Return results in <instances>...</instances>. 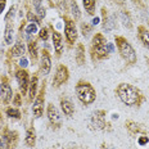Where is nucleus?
I'll list each match as a JSON object with an SVG mask.
<instances>
[{
  "mask_svg": "<svg viewBox=\"0 0 149 149\" xmlns=\"http://www.w3.org/2000/svg\"><path fill=\"white\" fill-rule=\"evenodd\" d=\"M117 94L127 105H135L139 102V91L130 84H121L117 89Z\"/></svg>",
  "mask_w": 149,
  "mask_h": 149,
  "instance_id": "1",
  "label": "nucleus"
},
{
  "mask_svg": "<svg viewBox=\"0 0 149 149\" xmlns=\"http://www.w3.org/2000/svg\"><path fill=\"white\" fill-rule=\"evenodd\" d=\"M76 93L79 99L84 104H91L95 100V97H97L94 88L88 82H80L76 86Z\"/></svg>",
  "mask_w": 149,
  "mask_h": 149,
  "instance_id": "2",
  "label": "nucleus"
},
{
  "mask_svg": "<svg viewBox=\"0 0 149 149\" xmlns=\"http://www.w3.org/2000/svg\"><path fill=\"white\" fill-rule=\"evenodd\" d=\"M116 42H117V46H118V50L121 53V55H122V58H125L129 63H135L136 54H135L134 49H132V46L125 39H122V37H117Z\"/></svg>",
  "mask_w": 149,
  "mask_h": 149,
  "instance_id": "3",
  "label": "nucleus"
},
{
  "mask_svg": "<svg viewBox=\"0 0 149 149\" xmlns=\"http://www.w3.org/2000/svg\"><path fill=\"white\" fill-rule=\"evenodd\" d=\"M93 44H94V49H95V52H97V54L99 55V57H104V55L107 54L105 40H104L103 35H100V33L95 35L94 40H93Z\"/></svg>",
  "mask_w": 149,
  "mask_h": 149,
  "instance_id": "4",
  "label": "nucleus"
},
{
  "mask_svg": "<svg viewBox=\"0 0 149 149\" xmlns=\"http://www.w3.org/2000/svg\"><path fill=\"white\" fill-rule=\"evenodd\" d=\"M68 79V70L64 66H59L57 70V73H55L54 77V85L55 86H61L63 82H66Z\"/></svg>",
  "mask_w": 149,
  "mask_h": 149,
  "instance_id": "5",
  "label": "nucleus"
},
{
  "mask_svg": "<svg viewBox=\"0 0 149 149\" xmlns=\"http://www.w3.org/2000/svg\"><path fill=\"white\" fill-rule=\"evenodd\" d=\"M17 80H18V85H19V90L21 93L26 94L27 91V86H29V74L26 71L21 70L17 72Z\"/></svg>",
  "mask_w": 149,
  "mask_h": 149,
  "instance_id": "6",
  "label": "nucleus"
},
{
  "mask_svg": "<svg viewBox=\"0 0 149 149\" xmlns=\"http://www.w3.org/2000/svg\"><path fill=\"white\" fill-rule=\"evenodd\" d=\"M32 112L33 114H35V117H41L42 112H44V89H42L41 94H40V97L35 100V103L32 105Z\"/></svg>",
  "mask_w": 149,
  "mask_h": 149,
  "instance_id": "7",
  "label": "nucleus"
},
{
  "mask_svg": "<svg viewBox=\"0 0 149 149\" xmlns=\"http://www.w3.org/2000/svg\"><path fill=\"white\" fill-rule=\"evenodd\" d=\"M50 68H52V61H50V57H49V53L48 52H42V55H41V64H40V70H41V73L46 76L50 72Z\"/></svg>",
  "mask_w": 149,
  "mask_h": 149,
  "instance_id": "8",
  "label": "nucleus"
},
{
  "mask_svg": "<svg viewBox=\"0 0 149 149\" xmlns=\"http://www.w3.org/2000/svg\"><path fill=\"white\" fill-rule=\"evenodd\" d=\"M48 117H49V121H50L53 125H59L61 123V114L53 104L48 105Z\"/></svg>",
  "mask_w": 149,
  "mask_h": 149,
  "instance_id": "9",
  "label": "nucleus"
},
{
  "mask_svg": "<svg viewBox=\"0 0 149 149\" xmlns=\"http://www.w3.org/2000/svg\"><path fill=\"white\" fill-rule=\"evenodd\" d=\"M66 37L67 40L70 42H74L77 39V31H76V27H74V24L72 21H67L66 23Z\"/></svg>",
  "mask_w": 149,
  "mask_h": 149,
  "instance_id": "10",
  "label": "nucleus"
},
{
  "mask_svg": "<svg viewBox=\"0 0 149 149\" xmlns=\"http://www.w3.org/2000/svg\"><path fill=\"white\" fill-rule=\"evenodd\" d=\"M0 95H1V99L5 103H8L12 99V89H10V85L8 84L7 80H4V81L1 82V85H0Z\"/></svg>",
  "mask_w": 149,
  "mask_h": 149,
  "instance_id": "11",
  "label": "nucleus"
},
{
  "mask_svg": "<svg viewBox=\"0 0 149 149\" xmlns=\"http://www.w3.org/2000/svg\"><path fill=\"white\" fill-rule=\"evenodd\" d=\"M104 112L103 111H98L95 113H93L91 116V122L95 125L97 129H104L105 122H104Z\"/></svg>",
  "mask_w": 149,
  "mask_h": 149,
  "instance_id": "12",
  "label": "nucleus"
},
{
  "mask_svg": "<svg viewBox=\"0 0 149 149\" xmlns=\"http://www.w3.org/2000/svg\"><path fill=\"white\" fill-rule=\"evenodd\" d=\"M4 141L8 149L15 148V144H17V132H8L7 136L4 138Z\"/></svg>",
  "mask_w": 149,
  "mask_h": 149,
  "instance_id": "13",
  "label": "nucleus"
},
{
  "mask_svg": "<svg viewBox=\"0 0 149 149\" xmlns=\"http://www.w3.org/2000/svg\"><path fill=\"white\" fill-rule=\"evenodd\" d=\"M53 42H54V48H55V50H57V53H58V54H61L62 48H63V44H62L61 33L57 32V31H54V32H53Z\"/></svg>",
  "mask_w": 149,
  "mask_h": 149,
  "instance_id": "14",
  "label": "nucleus"
},
{
  "mask_svg": "<svg viewBox=\"0 0 149 149\" xmlns=\"http://www.w3.org/2000/svg\"><path fill=\"white\" fill-rule=\"evenodd\" d=\"M61 105H62V109H63L64 114H67V116H72L73 114V105L71 103L70 100H67V99H62L61 100Z\"/></svg>",
  "mask_w": 149,
  "mask_h": 149,
  "instance_id": "15",
  "label": "nucleus"
},
{
  "mask_svg": "<svg viewBox=\"0 0 149 149\" xmlns=\"http://www.w3.org/2000/svg\"><path fill=\"white\" fill-rule=\"evenodd\" d=\"M4 40H5V44H12L13 42V27H12L10 23H8L7 27H5Z\"/></svg>",
  "mask_w": 149,
  "mask_h": 149,
  "instance_id": "16",
  "label": "nucleus"
},
{
  "mask_svg": "<svg viewBox=\"0 0 149 149\" xmlns=\"http://www.w3.org/2000/svg\"><path fill=\"white\" fill-rule=\"evenodd\" d=\"M24 141H26V144L29 145V147H33V145H35L36 136H35V131H33V130H29V131H27Z\"/></svg>",
  "mask_w": 149,
  "mask_h": 149,
  "instance_id": "17",
  "label": "nucleus"
},
{
  "mask_svg": "<svg viewBox=\"0 0 149 149\" xmlns=\"http://www.w3.org/2000/svg\"><path fill=\"white\" fill-rule=\"evenodd\" d=\"M36 89H37V77L33 76L30 84V99H33L36 97Z\"/></svg>",
  "mask_w": 149,
  "mask_h": 149,
  "instance_id": "18",
  "label": "nucleus"
},
{
  "mask_svg": "<svg viewBox=\"0 0 149 149\" xmlns=\"http://www.w3.org/2000/svg\"><path fill=\"white\" fill-rule=\"evenodd\" d=\"M76 61L79 64H84L85 63V53H84V46L80 44L77 48V55H76Z\"/></svg>",
  "mask_w": 149,
  "mask_h": 149,
  "instance_id": "19",
  "label": "nucleus"
},
{
  "mask_svg": "<svg viewBox=\"0 0 149 149\" xmlns=\"http://www.w3.org/2000/svg\"><path fill=\"white\" fill-rule=\"evenodd\" d=\"M13 57H21L24 54V45L23 44H17L13 46V50H12Z\"/></svg>",
  "mask_w": 149,
  "mask_h": 149,
  "instance_id": "20",
  "label": "nucleus"
},
{
  "mask_svg": "<svg viewBox=\"0 0 149 149\" xmlns=\"http://www.w3.org/2000/svg\"><path fill=\"white\" fill-rule=\"evenodd\" d=\"M139 31H140V39H141V41L144 42L145 46H148V48H149V31L145 30V29H143V27H140Z\"/></svg>",
  "mask_w": 149,
  "mask_h": 149,
  "instance_id": "21",
  "label": "nucleus"
},
{
  "mask_svg": "<svg viewBox=\"0 0 149 149\" xmlns=\"http://www.w3.org/2000/svg\"><path fill=\"white\" fill-rule=\"evenodd\" d=\"M82 1H84V7H85V9L89 12V13H91L95 8V0H82Z\"/></svg>",
  "mask_w": 149,
  "mask_h": 149,
  "instance_id": "22",
  "label": "nucleus"
},
{
  "mask_svg": "<svg viewBox=\"0 0 149 149\" xmlns=\"http://www.w3.org/2000/svg\"><path fill=\"white\" fill-rule=\"evenodd\" d=\"M33 4H35L36 12L39 13L40 17H44L45 15V9L41 8V0H33Z\"/></svg>",
  "mask_w": 149,
  "mask_h": 149,
  "instance_id": "23",
  "label": "nucleus"
},
{
  "mask_svg": "<svg viewBox=\"0 0 149 149\" xmlns=\"http://www.w3.org/2000/svg\"><path fill=\"white\" fill-rule=\"evenodd\" d=\"M7 114L9 117H12V118H19L21 117V113L18 109H15V108H9L7 111Z\"/></svg>",
  "mask_w": 149,
  "mask_h": 149,
  "instance_id": "24",
  "label": "nucleus"
},
{
  "mask_svg": "<svg viewBox=\"0 0 149 149\" xmlns=\"http://www.w3.org/2000/svg\"><path fill=\"white\" fill-rule=\"evenodd\" d=\"M29 49H30V53H31V57H32V59L35 61V59H36V57H37L36 42H31V44H30V46H29Z\"/></svg>",
  "mask_w": 149,
  "mask_h": 149,
  "instance_id": "25",
  "label": "nucleus"
},
{
  "mask_svg": "<svg viewBox=\"0 0 149 149\" xmlns=\"http://www.w3.org/2000/svg\"><path fill=\"white\" fill-rule=\"evenodd\" d=\"M37 31V26H36V23H30L29 26L26 27V32L29 33V35H31V33H35Z\"/></svg>",
  "mask_w": 149,
  "mask_h": 149,
  "instance_id": "26",
  "label": "nucleus"
},
{
  "mask_svg": "<svg viewBox=\"0 0 149 149\" xmlns=\"http://www.w3.org/2000/svg\"><path fill=\"white\" fill-rule=\"evenodd\" d=\"M127 127H129V130L132 131V132H138L139 130H140L135 122H127Z\"/></svg>",
  "mask_w": 149,
  "mask_h": 149,
  "instance_id": "27",
  "label": "nucleus"
},
{
  "mask_svg": "<svg viewBox=\"0 0 149 149\" xmlns=\"http://www.w3.org/2000/svg\"><path fill=\"white\" fill-rule=\"evenodd\" d=\"M81 30H82V35L84 36H89V33H90V27L89 26H86V24H82Z\"/></svg>",
  "mask_w": 149,
  "mask_h": 149,
  "instance_id": "28",
  "label": "nucleus"
},
{
  "mask_svg": "<svg viewBox=\"0 0 149 149\" xmlns=\"http://www.w3.org/2000/svg\"><path fill=\"white\" fill-rule=\"evenodd\" d=\"M72 9H73L74 18H79L80 17V12H79V9H77V5H76V3L74 1H72Z\"/></svg>",
  "mask_w": 149,
  "mask_h": 149,
  "instance_id": "29",
  "label": "nucleus"
},
{
  "mask_svg": "<svg viewBox=\"0 0 149 149\" xmlns=\"http://www.w3.org/2000/svg\"><path fill=\"white\" fill-rule=\"evenodd\" d=\"M40 37H41L42 40H48V30L42 29L41 31H40Z\"/></svg>",
  "mask_w": 149,
  "mask_h": 149,
  "instance_id": "30",
  "label": "nucleus"
},
{
  "mask_svg": "<svg viewBox=\"0 0 149 149\" xmlns=\"http://www.w3.org/2000/svg\"><path fill=\"white\" fill-rule=\"evenodd\" d=\"M148 141H149V139L147 138V136H140V138H139V144H140V145L147 144Z\"/></svg>",
  "mask_w": 149,
  "mask_h": 149,
  "instance_id": "31",
  "label": "nucleus"
},
{
  "mask_svg": "<svg viewBox=\"0 0 149 149\" xmlns=\"http://www.w3.org/2000/svg\"><path fill=\"white\" fill-rule=\"evenodd\" d=\"M27 63H29V62H27L26 58H22V59L19 61V66H21V67H26Z\"/></svg>",
  "mask_w": 149,
  "mask_h": 149,
  "instance_id": "32",
  "label": "nucleus"
},
{
  "mask_svg": "<svg viewBox=\"0 0 149 149\" xmlns=\"http://www.w3.org/2000/svg\"><path fill=\"white\" fill-rule=\"evenodd\" d=\"M14 103H15V105H21V95H15Z\"/></svg>",
  "mask_w": 149,
  "mask_h": 149,
  "instance_id": "33",
  "label": "nucleus"
},
{
  "mask_svg": "<svg viewBox=\"0 0 149 149\" xmlns=\"http://www.w3.org/2000/svg\"><path fill=\"white\" fill-rule=\"evenodd\" d=\"M4 7H5V0H1V1H0V13L3 12Z\"/></svg>",
  "mask_w": 149,
  "mask_h": 149,
  "instance_id": "34",
  "label": "nucleus"
},
{
  "mask_svg": "<svg viewBox=\"0 0 149 149\" xmlns=\"http://www.w3.org/2000/svg\"><path fill=\"white\" fill-rule=\"evenodd\" d=\"M29 18H30V19H31V21H35V22L37 23V19H36V18H35V15H32V14H31V13H30V14H29Z\"/></svg>",
  "mask_w": 149,
  "mask_h": 149,
  "instance_id": "35",
  "label": "nucleus"
},
{
  "mask_svg": "<svg viewBox=\"0 0 149 149\" xmlns=\"http://www.w3.org/2000/svg\"><path fill=\"white\" fill-rule=\"evenodd\" d=\"M3 125H4V122H3V118L0 117V132H1V129H3Z\"/></svg>",
  "mask_w": 149,
  "mask_h": 149,
  "instance_id": "36",
  "label": "nucleus"
},
{
  "mask_svg": "<svg viewBox=\"0 0 149 149\" xmlns=\"http://www.w3.org/2000/svg\"><path fill=\"white\" fill-rule=\"evenodd\" d=\"M99 22V18L97 17V18H94V19H93V24H97Z\"/></svg>",
  "mask_w": 149,
  "mask_h": 149,
  "instance_id": "37",
  "label": "nucleus"
},
{
  "mask_svg": "<svg viewBox=\"0 0 149 149\" xmlns=\"http://www.w3.org/2000/svg\"><path fill=\"white\" fill-rule=\"evenodd\" d=\"M108 49H109V50L112 52L113 50V46H112V44H108Z\"/></svg>",
  "mask_w": 149,
  "mask_h": 149,
  "instance_id": "38",
  "label": "nucleus"
},
{
  "mask_svg": "<svg viewBox=\"0 0 149 149\" xmlns=\"http://www.w3.org/2000/svg\"><path fill=\"white\" fill-rule=\"evenodd\" d=\"M3 147H4V144H3V141H0V149H4Z\"/></svg>",
  "mask_w": 149,
  "mask_h": 149,
  "instance_id": "39",
  "label": "nucleus"
}]
</instances>
